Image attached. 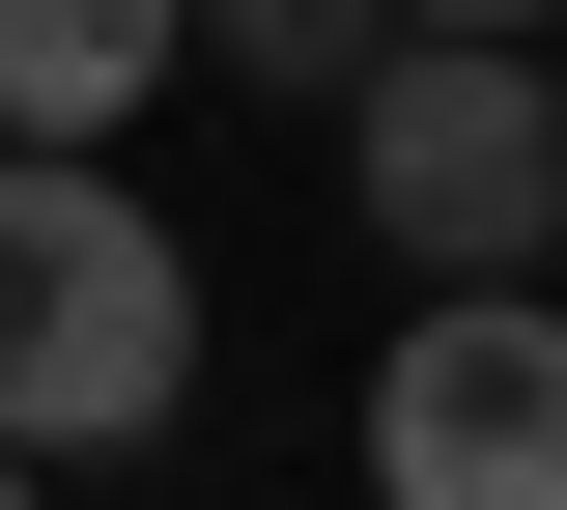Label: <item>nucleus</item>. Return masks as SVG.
I'll return each instance as SVG.
<instances>
[{"mask_svg": "<svg viewBox=\"0 0 567 510\" xmlns=\"http://www.w3.org/2000/svg\"><path fill=\"white\" fill-rule=\"evenodd\" d=\"M398 29H511V58H567V0H398Z\"/></svg>", "mask_w": 567, "mask_h": 510, "instance_id": "6", "label": "nucleus"}, {"mask_svg": "<svg viewBox=\"0 0 567 510\" xmlns=\"http://www.w3.org/2000/svg\"><path fill=\"white\" fill-rule=\"evenodd\" d=\"M369 510H567V312L539 284H425L369 341Z\"/></svg>", "mask_w": 567, "mask_h": 510, "instance_id": "3", "label": "nucleus"}, {"mask_svg": "<svg viewBox=\"0 0 567 510\" xmlns=\"http://www.w3.org/2000/svg\"><path fill=\"white\" fill-rule=\"evenodd\" d=\"M199 397V256L85 143H0V454H142Z\"/></svg>", "mask_w": 567, "mask_h": 510, "instance_id": "1", "label": "nucleus"}, {"mask_svg": "<svg viewBox=\"0 0 567 510\" xmlns=\"http://www.w3.org/2000/svg\"><path fill=\"white\" fill-rule=\"evenodd\" d=\"M171 85V0H0V143H114Z\"/></svg>", "mask_w": 567, "mask_h": 510, "instance_id": "4", "label": "nucleus"}, {"mask_svg": "<svg viewBox=\"0 0 567 510\" xmlns=\"http://www.w3.org/2000/svg\"><path fill=\"white\" fill-rule=\"evenodd\" d=\"M0 510H58V454H0Z\"/></svg>", "mask_w": 567, "mask_h": 510, "instance_id": "7", "label": "nucleus"}, {"mask_svg": "<svg viewBox=\"0 0 567 510\" xmlns=\"http://www.w3.org/2000/svg\"><path fill=\"white\" fill-rule=\"evenodd\" d=\"M341 170H369V227H398L425 284H539V256H567V58L398 29V58L341 85Z\"/></svg>", "mask_w": 567, "mask_h": 510, "instance_id": "2", "label": "nucleus"}, {"mask_svg": "<svg viewBox=\"0 0 567 510\" xmlns=\"http://www.w3.org/2000/svg\"><path fill=\"white\" fill-rule=\"evenodd\" d=\"M171 58H227V85H284V114H341V85L398 58V0H171Z\"/></svg>", "mask_w": 567, "mask_h": 510, "instance_id": "5", "label": "nucleus"}]
</instances>
